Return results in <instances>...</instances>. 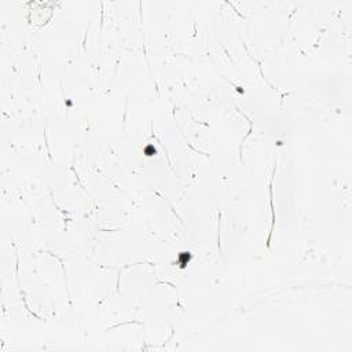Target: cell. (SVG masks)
<instances>
[{
	"label": "cell",
	"mask_w": 352,
	"mask_h": 352,
	"mask_svg": "<svg viewBox=\"0 0 352 352\" xmlns=\"http://www.w3.org/2000/svg\"><path fill=\"white\" fill-rule=\"evenodd\" d=\"M178 261H179V264H180V267H184V266L190 261V253H189V252H182L178 257Z\"/></svg>",
	"instance_id": "1"
},
{
	"label": "cell",
	"mask_w": 352,
	"mask_h": 352,
	"mask_svg": "<svg viewBox=\"0 0 352 352\" xmlns=\"http://www.w3.org/2000/svg\"><path fill=\"white\" fill-rule=\"evenodd\" d=\"M145 153L147 154V155H151V154L155 153V149H154L153 146H147V147L145 149Z\"/></svg>",
	"instance_id": "2"
}]
</instances>
